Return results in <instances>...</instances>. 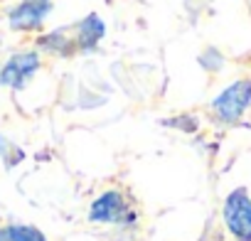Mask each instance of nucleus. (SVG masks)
<instances>
[{
    "label": "nucleus",
    "mask_w": 251,
    "mask_h": 241,
    "mask_svg": "<svg viewBox=\"0 0 251 241\" xmlns=\"http://www.w3.org/2000/svg\"><path fill=\"white\" fill-rule=\"evenodd\" d=\"M40 67V57L35 52H23L8 59V64L0 69V84H8L13 89H23L25 81L37 72Z\"/></svg>",
    "instance_id": "20e7f679"
},
{
    "label": "nucleus",
    "mask_w": 251,
    "mask_h": 241,
    "mask_svg": "<svg viewBox=\"0 0 251 241\" xmlns=\"http://www.w3.org/2000/svg\"><path fill=\"white\" fill-rule=\"evenodd\" d=\"M0 241H47L45 234L35 226H23V224H13L0 229Z\"/></svg>",
    "instance_id": "0eeeda50"
},
{
    "label": "nucleus",
    "mask_w": 251,
    "mask_h": 241,
    "mask_svg": "<svg viewBox=\"0 0 251 241\" xmlns=\"http://www.w3.org/2000/svg\"><path fill=\"white\" fill-rule=\"evenodd\" d=\"M103 32H106V27H103V23H101V18L99 15H86L81 23H79V32H76V45L84 49V52H91L96 45H99V40L103 37Z\"/></svg>",
    "instance_id": "423d86ee"
},
{
    "label": "nucleus",
    "mask_w": 251,
    "mask_h": 241,
    "mask_svg": "<svg viewBox=\"0 0 251 241\" xmlns=\"http://www.w3.org/2000/svg\"><path fill=\"white\" fill-rule=\"evenodd\" d=\"M224 224L239 241H251V197L244 187L234 190L224 202Z\"/></svg>",
    "instance_id": "f257e3e1"
},
{
    "label": "nucleus",
    "mask_w": 251,
    "mask_h": 241,
    "mask_svg": "<svg viewBox=\"0 0 251 241\" xmlns=\"http://www.w3.org/2000/svg\"><path fill=\"white\" fill-rule=\"evenodd\" d=\"M40 45L42 47H47V49H57V52H64V49H69L72 45H69V40L64 37V32H52V35H47V37H42L40 40Z\"/></svg>",
    "instance_id": "6e6552de"
},
{
    "label": "nucleus",
    "mask_w": 251,
    "mask_h": 241,
    "mask_svg": "<svg viewBox=\"0 0 251 241\" xmlns=\"http://www.w3.org/2000/svg\"><path fill=\"white\" fill-rule=\"evenodd\" d=\"M249 103H251V81H234L212 101V108L219 116V120L234 123L244 116Z\"/></svg>",
    "instance_id": "7ed1b4c3"
},
{
    "label": "nucleus",
    "mask_w": 251,
    "mask_h": 241,
    "mask_svg": "<svg viewBox=\"0 0 251 241\" xmlns=\"http://www.w3.org/2000/svg\"><path fill=\"white\" fill-rule=\"evenodd\" d=\"M50 13V0H25L10 13V25L13 30H32L40 27V23Z\"/></svg>",
    "instance_id": "39448f33"
},
{
    "label": "nucleus",
    "mask_w": 251,
    "mask_h": 241,
    "mask_svg": "<svg viewBox=\"0 0 251 241\" xmlns=\"http://www.w3.org/2000/svg\"><path fill=\"white\" fill-rule=\"evenodd\" d=\"M89 219L99 221V224H133L136 212H131V207L126 204V199L118 190H108L99 199H94V204L89 209Z\"/></svg>",
    "instance_id": "f03ea898"
}]
</instances>
